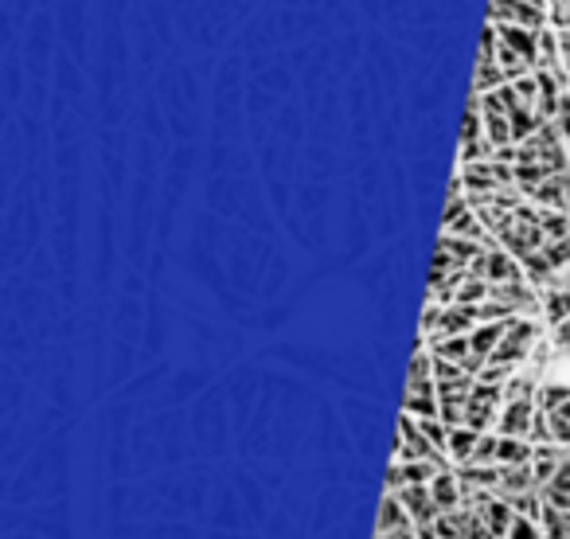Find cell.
<instances>
[{
    "label": "cell",
    "mask_w": 570,
    "mask_h": 539,
    "mask_svg": "<svg viewBox=\"0 0 570 539\" xmlns=\"http://www.w3.org/2000/svg\"><path fill=\"white\" fill-rule=\"evenodd\" d=\"M559 79H563L570 90V32L567 36H559Z\"/></svg>",
    "instance_id": "cell-17"
},
{
    "label": "cell",
    "mask_w": 570,
    "mask_h": 539,
    "mask_svg": "<svg viewBox=\"0 0 570 539\" xmlns=\"http://www.w3.org/2000/svg\"><path fill=\"white\" fill-rule=\"evenodd\" d=\"M539 317L559 329L570 321V290H539Z\"/></svg>",
    "instance_id": "cell-9"
},
{
    "label": "cell",
    "mask_w": 570,
    "mask_h": 539,
    "mask_svg": "<svg viewBox=\"0 0 570 539\" xmlns=\"http://www.w3.org/2000/svg\"><path fill=\"white\" fill-rule=\"evenodd\" d=\"M430 497H434L442 516L461 508V485H457V473H453V469H442V473L430 481Z\"/></svg>",
    "instance_id": "cell-8"
},
{
    "label": "cell",
    "mask_w": 570,
    "mask_h": 539,
    "mask_svg": "<svg viewBox=\"0 0 570 539\" xmlns=\"http://www.w3.org/2000/svg\"><path fill=\"white\" fill-rule=\"evenodd\" d=\"M485 141V118H481V102L469 98V110H465V129H461V149H473Z\"/></svg>",
    "instance_id": "cell-12"
},
{
    "label": "cell",
    "mask_w": 570,
    "mask_h": 539,
    "mask_svg": "<svg viewBox=\"0 0 570 539\" xmlns=\"http://www.w3.org/2000/svg\"><path fill=\"white\" fill-rule=\"evenodd\" d=\"M492 28H524V32H547V4L543 0H496L489 4Z\"/></svg>",
    "instance_id": "cell-2"
},
{
    "label": "cell",
    "mask_w": 570,
    "mask_h": 539,
    "mask_svg": "<svg viewBox=\"0 0 570 539\" xmlns=\"http://www.w3.org/2000/svg\"><path fill=\"white\" fill-rule=\"evenodd\" d=\"M407 528H414L407 520V508L399 504V497L383 493V504H379V532H375V536H395V532H407Z\"/></svg>",
    "instance_id": "cell-10"
},
{
    "label": "cell",
    "mask_w": 570,
    "mask_h": 539,
    "mask_svg": "<svg viewBox=\"0 0 570 539\" xmlns=\"http://www.w3.org/2000/svg\"><path fill=\"white\" fill-rule=\"evenodd\" d=\"M469 465H492V469H500V465H496V434H481V442H477V450L469 457Z\"/></svg>",
    "instance_id": "cell-15"
},
{
    "label": "cell",
    "mask_w": 570,
    "mask_h": 539,
    "mask_svg": "<svg viewBox=\"0 0 570 539\" xmlns=\"http://www.w3.org/2000/svg\"><path fill=\"white\" fill-rule=\"evenodd\" d=\"M535 411L547 418L551 442L559 450H570V383H539Z\"/></svg>",
    "instance_id": "cell-1"
},
{
    "label": "cell",
    "mask_w": 570,
    "mask_h": 539,
    "mask_svg": "<svg viewBox=\"0 0 570 539\" xmlns=\"http://www.w3.org/2000/svg\"><path fill=\"white\" fill-rule=\"evenodd\" d=\"M395 461H422V465H434V469H449V461L442 454L430 450V442L422 438L418 422L410 415L399 418V446H395Z\"/></svg>",
    "instance_id": "cell-5"
},
{
    "label": "cell",
    "mask_w": 570,
    "mask_h": 539,
    "mask_svg": "<svg viewBox=\"0 0 570 539\" xmlns=\"http://www.w3.org/2000/svg\"><path fill=\"white\" fill-rule=\"evenodd\" d=\"M500 403H504L500 387L477 379L473 391H469V399H465V426H469L473 434H492V430H496V418H500Z\"/></svg>",
    "instance_id": "cell-4"
},
{
    "label": "cell",
    "mask_w": 570,
    "mask_h": 539,
    "mask_svg": "<svg viewBox=\"0 0 570 539\" xmlns=\"http://www.w3.org/2000/svg\"><path fill=\"white\" fill-rule=\"evenodd\" d=\"M469 278H477V282H485V286H520V282H528L524 278V266L512 258V254H504L500 247H489L473 266H469Z\"/></svg>",
    "instance_id": "cell-3"
},
{
    "label": "cell",
    "mask_w": 570,
    "mask_h": 539,
    "mask_svg": "<svg viewBox=\"0 0 570 539\" xmlns=\"http://www.w3.org/2000/svg\"><path fill=\"white\" fill-rule=\"evenodd\" d=\"M504 539H543V532H539V524H535V520H524V516H516Z\"/></svg>",
    "instance_id": "cell-16"
},
{
    "label": "cell",
    "mask_w": 570,
    "mask_h": 539,
    "mask_svg": "<svg viewBox=\"0 0 570 539\" xmlns=\"http://www.w3.org/2000/svg\"><path fill=\"white\" fill-rule=\"evenodd\" d=\"M531 422H535V403H500V418H496V438H516L528 442Z\"/></svg>",
    "instance_id": "cell-6"
},
{
    "label": "cell",
    "mask_w": 570,
    "mask_h": 539,
    "mask_svg": "<svg viewBox=\"0 0 570 539\" xmlns=\"http://www.w3.org/2000/svg\"><path fill=\"white\" fill-rule=\"evenodd\" d=\"M531 442H516V438H496V465L512 469V465H531Z\"/></svg>",
    "instance_id": "cell-11"
},
{
    "label": "cell",
    "mask_w": 570,
    "mask_h": 539,
    "mask_svg": "<svg viewBox=\"0 0 570 539\" xmlns=\"http://www.w3.org/2000/svg\"><path fill=\"white\" fill-rule=\"evenodd\" d=\"M399 504L407 508V520L414 524V532H422V528H434L438 524V504L430 497V485H422V489H403L399 493Z\"/></svg>",
    "instance_id": "cell-7"
},
{
    "label": "cell",
    "mask_w": 570,
    "mask_h": 539,
    "mask_svg": "<svg viewBox=\"0 0 570 539\" xmlns=\"http://www.w3.org/2000/svg\"><path fill=\"white\" fill-rule=\"evenodd\" d=\"M539 532L543 539H570V512H559V508H547L539 512Z\"/></svg>",
    "instance_id": "cell-13"
},
{
    "label": "cell",
    "mask_w": 570,
    "mask_h": 539,
    "mask_svg": "<svg viewBox=\"0 0 570 539\" xmlns=\"http://www.w3.org/2000/svg\"><path fill=\"white\" fill-rule=\"evenodd\" d=\"M418 430H422V438L430 442V450L434 454L446 457V442H449V426L442 418H426V422H418Z\"/></svg>",
    "instance_id": "cell-14"
}]
</instances>
